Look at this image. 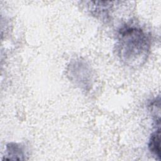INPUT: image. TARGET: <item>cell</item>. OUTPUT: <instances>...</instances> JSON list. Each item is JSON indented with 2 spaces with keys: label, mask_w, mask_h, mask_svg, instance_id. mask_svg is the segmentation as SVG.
<instances>
[{
  "label": "cell",
  "mask_w": 161,
  "mask_h": 161,
  "mask_svg": "<svg viewBox=\"0 0 161 161\" xmlns=\"http://www.w3.org/2000/svg\"><path fill=\"white\" fill-rule=\"evenodd\" d=\"M116 45L121 60L127 65L136 67L145 62L150 50V40L142 29L126 26L119 31Z\"/></svg>",
  "instance_id": "1"
},
{
  "label": "cell",
  "mask_w": 161,
  "mask_h": 161,
  "mask_svg": "<svg viewBox=\"0 0 161 161\" xmlns=\"http://www.w3.org/2000/svg\"><path fill=\"white\" fill-rule=\"evenodd\" d=\"M148 148L150 151L155 155L157 159L160 158V129L159 128L153 132L150 137Z\"/></svg>",
  "instance_id": "2"
},
{
  "label": "cell",
  "mask_w": 161,
  "mask_h": 161,
  "mask_svg": "<svg viewBox=\"0 0 161 161\" xmlns=\"http://www.w3.org/2000/svg\"><path fill=\"white\" fill-rule=\"evenodd\" d=\"M7 156L11 157L9 159H11V157H23L24 154L23 152V150L21 148L19 145L16 143H9L7 146Z\"/></svg>",
  "instance_id": "3"
}]
</instances>
